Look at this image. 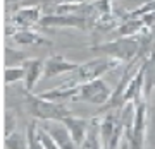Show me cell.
Wrapping results in <instances>:
<instances>
[{
    "mask_svg": "<svg viewBox=\"0 0 155 149\" xmlns=\"http://www.w3.org/2000/svg\"><path fill=\"white\" fill-rule=\"evenodd\" d=\"M14 58H16V62L19 64V65H22V64L26 62V58H24V55H22V51H14V50L7 48L5 50V65L7 67H14Z\"/></svg>",
    "mask_w": 155,
    "mask_h": 149,
    "instance_id": "cell-16",
    "label": "cell"
},
{
    "mask_svg": "<svg viewBox=\"0 0 155 149\" xmlns=\"http://www.w3.org/2000/svg\"><path fill=\"white\" fill-rule=\"evenodd\" d=\"M24 77H26V70H24L22 65L7 67L5 69V84H12V82H17V81H24Z\"/></svg>",
    "mask_w": 155,
    "mask_h": 149,
    "instance_id": "cell-14",
    "label": "cell"
},
{
    "mask_svg": "<svg viewBox=\"0 0 155 149\" xmlns=\"http://www.w3.org/2000/svg\"><path fill=\"white\" fill-rule=\"evenodd\" d=\"M110 96L112 93L109 86L102 79H97V81H91V82L79 84L72 99L74 101H88V103H95V105H107Z\"/></svg>",
    "mask_w": 155,
    "mask_h": 149,
    "instance_id": "cell-3",
    "label": "cell"
},
{
    "mask_svg": "<svg viewBox=\"0 0 155 149\" xmlns=\"http://www.w3.org/2000/svg\"><path fill=\"white\" fill-rule=\"evenodd\" d=\"M79 149H104L102 139H100V127L97 123H91V125H90L88 135H86L84 142L81 144Z\"/></svg>",
    "mask_w": 155,
    "mask_h": 149,
    "instance_id": "cell-10",
    "label": "cell"
},
{
    "mask_svg": "<svg viewBox=\"0 0 155 149\" xmlns=\"http://www.w3.org/2000/svg\"><path fill=\"white\" fill-rule=\"evenodd\" d=\"M145 120H147V105L140 99V101H136V115H134L133 125V149H143Z\"/></svg>",
    "mask_w": 155,
    "mask_h": 149,
    "instance_id": "cell-7",
    "label": "cell"
},
{
    "mask_svg": "<svg viewBox=\"0 0 155 149\" xmlns=\"http://www.w3.org/2000/svg\"><path fill=\"white\" fill-rule=\"evenodd\" d=\"M24 70H26V77H24V89L31 93L38 82L40 76L43 74V69H45V62L40 60V58H31V60H26L22 64Z\"/></svg>",
    "mask_w": 155,
    "mask_h": 149,
    "instance_id": "cell-9",
    "label": "cell"
},
{
    "mask_svg": "<svg viewBox=\"0 0 155 149\" xmlns=\"http://www.w3.org/2000/svg\"><path fill=\"white\" fill-rule=\"evenodd\" d=\"M40 127L45 129V130L54 137V141L59 144V147L61 149H79L76 146V142H74L71 132L67 130V127L62 123V122H55V123H48V122H45L43 125H40Z\"/></svg>",
    "mask_w": 155,
    "mask_h": 149,
    "instance_id": "cell-5",
    "label": "cell"
},
{
    "mask_svg": "<svg viewBox=\"0 0 155 149\" xmlns=\"http://www.w3.org/2000/svg\"><path fill=\"white\" fill-rule=\"evenodd\" d=\"M38 16H40L38 9H26V11H21L16 16V22L22 28H28V26H31L38 21Z\"/></svg>",
    "mask_w": 155,
    "mask_h": 149,
    "instance_id": "cell-12",
    "label": "cell"
},
{
    "mask_svg": "<svg viewBox=\"0 0 155 149\" xmlns=\"http://www.w3.org/2000/svg\"><path fill=\"white\" fill-rule=\"evenodd\" d=\"M5 146L7 149H28V139L19 132H12L5 135Z\"/></svg>",
    "mask_w": 155,
    "mask_h": 149,
    "instance_id": "cell-13",
    "label": "cell"
},
{
    "mask_svg": "<svg viewBox=\"0 0 155 149\" xmlns=\"http://www.w3.org/2000/svg\"><path fill=\"white\" fill-rule=\"evenodd\" d=\"M26 139H28V149H45L43 144H41V139H40V134H38V122L36 120L31 122V125H28Z\"/></svg>",
    "mask_w": 155,
    "mask_h": 149,
    "instance_id": "cell-11",
    "label": "cell"
},
{
    "mask_svg": "<svg viewBox=\"0 0 155 149\" xmlns=\"http://www.w3.org/2000/svg\"><path fill=\"white\" fill-rule=\"evenodd\" d=\"M16 41L17 43H45V39H41L40 36H36L31 31H21V33H16Z\"/></svg>",
    "mask_w": 155,
    "mask_h": 149,
    "instance_id": "cell-15",
    "label": "cell"
},
{
    "mask_svg": "<svg viewBox=\"0 0 155 149\" xmlns=\"http://www.w3.org/2000/svg\"><path fill=\"white\" fill-rule=\"evenodd\" d=\"M28 103H29V111L36 120L41 122H62L64 118L71 115L69 110L62 103L45 99L41 96H33L28 94Z\"/></svg>",
    "mask_w": 155,
    "mask_h": 149,
    "instance_id": "cell-1",
    "label": "cell"
},
{
    "mask_svg": "<svg viewBox=\"0 0 155 149\" xmlns=\"http://www.w3.org/2000/svg\"><path fill=\"white\" fill-rule=\"evenodd\" d=\"M62 123L67 127V130L71 132L74 142H76L78 147H81V144L84 142V139L88 135V130H90V122L84 120V118H76V116H67L62 120Z\"/></svg>",
    "mask_w": 155,
    "mask_h": 149,
    "instance_id": "cell-8",
    "label": "cell"
},
{
    "mask_svg": "<svg viewBox=\"0 0 155 149\" xmlns=\"http://www.w3.org/2000/svg\"><path fill=\"white\" fill-rule=\"evenodd\" d=\"M136 50H138V43L134 39H116L110 43L95 46L93 51H104L116 60H127L136 53Z\"/></svg>",
    "mask_w": 155,
    "mask_h": 149,
    "instance_id": "cell-4",
    "label": "cell"
},
{
    "mask_svg": "<svg viewBox=\"0 0 155 149\" xmlns=\"http://www.w3.org/2000/svg\"><path fill=\"white\" fill-rule=\"evenodd\" d=\"M78 64L74 62L66 60L62 55H54L50 57L48 60L45 62V69H43V77L45 79H52L59 76V74H64V72H74L78 70Z\"/></svg>",
    "mask_w": 155,
    "mask_h": 149,
    "instance_id": "cell-6",
    "label": "cell"
},
{
    "mask_svg": "<svg viewBox=\"0 0 155 149\" xmlns=\"http://www.w3.org/2000/svg\"><path fill=\"white\" fill-rule=\"evenodd\" d=\"M9 2H14V0H9Z\"/></svg>",
    "mask_w": 155,
    "mask_h": 149,
    "instance_id": "cell-18",
    "label": "cell"
},
{
    "mask_svg": "<svg viewBox=\"0 0 155 149\" xmlns=\"http://www.w3.org/2000/svg\"><path fill=\"white\" fill-rule=\"evenodd\" d=\"M116 58H95V60H90L86 64L78 67L76 70V79H74V86H79V84H86L91 82V81H97L100 79L105 72H109L110 69L117 65Z\"/></svg>",
    "mask_w": 155,
    "mask_h": 149,
    "instance_id": "cell-2",
    "label": "cell"
},
{
    "mask_svg": "<svg viewBox=\"0 0 155 149\" xmlns=\"http://www.w3.org/2000/svg\"><path fill=\"white\" fill-rule=\"evenodd\" d=\"M38 134H40V139H41V144H43L45 149H61L59 147V144L54 141V137H52L45 129L40 127V125H38Z\"/></svg>",
    "mask_w": 155,
    "mask_h": 149,
    "instance_id": "cell-17",
    "label": "cell"
}]
</instances>
